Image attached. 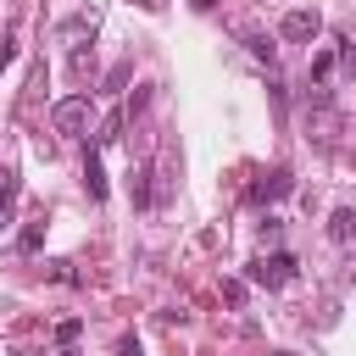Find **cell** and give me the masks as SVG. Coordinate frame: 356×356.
I'll list each match as a JSON object with an SVG mask.
<instances>
[{
    "label": "cell",
    "mask_w": 356,
    "mask_h": 356,
    "mask_svg": "<svg viewBox=\"0 0 356 356\" xmlns=\"http://www.w3.org/2000/svg\"><path fill=\"white\" fill-rule=\"evenodd\" d=\"M245 44H250V56H256V61H267V67L278 61V44H273L267 33H256V39H245Z\"/></svg>",
    "instance_id": "obj_9"
},
{
    "label": "cell",
    "mask_w": 356,
    "mask_h": 356,
    "mask_svg": "<svg viewBox=\"0 0 356 356\" xmlns=\"http://www.w3.org/2000/svg\"><path fill=\"white\" fill-rule=\"evenodd\" d=\"M145 6H156V0H145Z\"/></svg>",
    "instance_id": "obj_18"
},
{
    "label": "cell",
    "mask_w": 356,
    "mask_h": 356,
    "mask_svg": "<svg viewBox=\"0 0 356 356\" xmlns=\"http://www.w3.org/2000/svg\"><path fill=\"white\" fill-rule=\"evenodd\" d=\"M11 200H17V172L0 167V206H11Z\"/></svg>",
    "instance_id": "obj_13"
},
{
    "label": "cell",
    "mask_w": 356,
    "mask_h": 356,
    "mask_svg": "<svg viewBox=\"0 0 356 356\" xmlns=\"http://www.w3.org/2000/svg\"><path fill=\"white\" fill-rule=\"evenodd\" d=\"M50 122H56V134H89V122H95V100H89V95H67V100H56Z\"/></svg>",
    "instance_id": "obj_2"
},
{
    "label": "cell",
    "mask_w": 356,
    "mask_h": 356,
    "mask_svg": "<svg viewBox=\"0 0 356 356\" xmlns=\"http://www.w3.org/2000/svg\"><path fill=\"white\" fill-rule=\"evenodd\" d=\"M83 189H89V200H106V172H100V150H89V156H83Z\"/></svg>",
    "instance_id": "obj_6"
},
{
    "label": "cell",
    "mask_w": 356,
    "mask_h": 356,
    "mask_svg": "<svg viewBox=\"0 0 356 356\" xmlns=\"http://www.w3.org/2000/svg\"><path fill=\"white\" fill-rule=\"evenodd\" d=\"M289 189H295V178H289L284 167H273V172H261V178L250 184V200H256V206H261V200H284Z\"/></svg>",
    "instance_id": "obj_4"
},
{
    "label": "cell",
    "mask_w": 356,
    "mask_h": 356,
    "mask_svg": "<svg viewBox=\"0 0 356 356\" xmlns=\"http://www.w3.org/2000/svg\"><path fill=\"white\" fill-rule=\"evenodd\" d=\"M78 328H83V323H78V317H67V323H56V345H61V350H67V345H72V339H78Z\"/></svg>",
    "instance_id": "obj_12"
},
{
    "label": "cell",
    "mask_w": 356,
    "mask_h": 356,
    "mask_svg": "<svg viewBox=\"0 0 356 356\" xmlns=\"http://www.w3.org/2000/svg\"><path fill=\"white\" fill-rule=\"evenodd\" d=\"M328 239H334V245H356V211H350V206H339V211L328 217Z\"/></svg>",
    "instance_id": "obj_5"
},
{
    "label": "cell",
    "mask_w": 356,
    "mask_h": 356,
    "mask_svg": "<svg viewBox=\"0 0 356 356\" xmlns=\"http://www.w3.org/2000/svg\"><path fill=\"white\" fill-rule=\"evenodd\" d=\"M245 278L261 284V289H284V284L295 278V256H289V250H267V256H256V261L245 267Z\"/></svg>",
    "instance_id": "obj_1"
},
{
    "label": "cell",
    "mask_w": 356,
    "mask_h": 356,
    "mask_svg": "<svg viewBox=\"0 0 356 356\" xmlns=\"http://www.w3.org/2000/svg\"><path fill=\"white\" fill-rule=\"evenodd\" d=\"M61 356H78V350H72V345H67V350H61Z\"/></svg>",
    "instance_id": "obj_17"
},
{
    "label": "cell",
    "mask_w": 356,
    "mask_h": 356,
    "mask_svg": "<svg viewBox=\"0 0 356 356\" xmlns=\"http://www.w3.org/2000/svg\"><path fill=\"white\" fill-rule=\"evenodd\" d=\"M39 239H44V228H39V222H28V228H22V239H17V245H22V250H28V256H33V250H39Z\"/></svg>",
    "instance_id": "obj_14"
},
{
    "label": "cell",
    "mask_w": 356,
    "mask_h": 356,
    "mask_svg": "<svg viewBox=\"0 0 356 356\" xmlns=\"http://www.w3.org/2000/svg\"><path fill=\"white\" fill-rule=\"evenodd\" d=\"M323 33V17L312 11V6H295V11H284V22H278V39H289V44H312Z\"/></svg>",
    "instance_id": "obj_3"
},
{
    "label": "cell",
    "mask_w": 356,
    "mask_h": 356,
    "mask_svg": "<svg viewBox=\"0 0 356 356\" xmlns=\"http://www.w3.org/2000/svg\"><path fill=\"white\" fill-rule=\"evenodd\" d=\"M117 356H145V350H139V339H134V334H122V339H117Z\"/></svg>",
    "instance_id": "obj_16"
},
{
    "label": "cell",
    "mask_w": 356,
    "mask_h": 356,
    "mask_svg": "<svg viewBox=\"0 0 356 356\" xmlns=\"http://www.w3.org/2000/svg\"><path fill=\"white\" fill-rule=\"evenodd\" d=\"M50 278H56V284H83V278L72 273V261H50Z\"/></svg>",
    "instance_id": "obj_15"
},
{
    "label": "cell",
    "mask_w": 356,
    "mask_h": 356,
    "mask_svg": "<svg viewBox=\"0 0 356 356\" xmlns=\"http://www.w3.org/2000/svg\"><path fill=\"white\" fill-rule=\"evenodd\" d=\"M122 139V111H106L100 117V134H95V145H117Z\"/></svg>",
    "instance_id": "obj_8"
},
{
    "label": "cell",
    "mask_w": 356,
    "mask_h": 356,
    "mask_svg": "<svg viewBox=\"0 0 356 356\" xmlns=\"http://www.w3.org/2000/svg\"><path fill=\"white\" fill-rule=\"evenodd\" d=\"M245 295H250L245 278H228V284H222V300H228V306H245Z\"/></svg>",
    "instance_id": "obj_11"
},
{
    "label": "cell",
    "mask_w": 356,
    "mask_h": 356,
    "mask_svg": "<svg viewBox=\"0 0 356 356\" xmlns=\"http://www.w3.org/2000/svg\"><path fill=\"white\" fill-rule=\"evenodd\" d=\"M150 178H156V167H139V172H128V195H134V206H150V200H156Z\"/></svg>",
    "instance_id": "obj_7"
},
{
    "label": "cell",
    "mask_w": 356,
    "mask_h": 356,
    "mask_svg": "<svg viewBox=\"0 0 356 356\" xmlns=\"http://www.w3.org/2000/svg\"><path fill=\"white\" fill-rule=\"evenodd\" d=\"M328 72H334V50H317L312 56V83H328Z\"/></svg>",
    "instance_id": "obj_10"
}]
</instances>
